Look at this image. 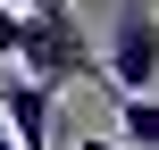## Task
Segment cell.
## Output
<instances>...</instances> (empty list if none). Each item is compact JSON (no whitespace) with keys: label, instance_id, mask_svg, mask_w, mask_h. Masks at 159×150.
<instances>
[{"label":"cell","instance_id":"1","mask_svg":"<svg viewBox=\"0 0 159 150\" xmlns=\"http://www.w3.org/2000/svg\"><path fill=\"white\" fill-rule=\"evenodd\" d=\"M17 75L42 84L50 100L67 84H101V50L84 42V17L75 0H42V8H17Z\"/></svg>","mask_w":159,"mask_h":150},{"label":"cell","instance_id":"2","mask_svg":"<svg viewBox=\"0 0 159 150\" xmlns=\"http://www.w3.org/2000/svg\"><path fill=\"white\" fill-rule=\"evenodd\" d=\"M101 84H109V92H151L159 84V17H151V0H126V8H117Z\"/></svg>","mask_w":159,"mask_h":150},{"label":"cell","instance_id":"3","mask_svg":"<svg viewBox=\"0 0 159 150\" xmlns=\"http://www.w3.org/2000/svg\"><path fill=\"white\" fill-rule=\"evenodd\" d=\"M50 117H59V100H50L42 84L0 75V134H8L17 150H50Z\"/></svg>","mask_w":159,"mask_h":150},{"label":"cell","instance_id":"4","mask_svg":"<svg viewBox=\"0 0 159 150\" xmlns=\"http://www.w3.org/2000/svg\"><path fill=\"white\" fill-rule=\"evenodd\" d=\"M159 142V100L151 92H117V150H151Z\"/></svg>","mask_w":159,"mask_h":150},{"label":"cell","instance_id":"5","mask_svg":"<svg viewBox=\"0 0 159 150\" xmlns=\"http://www.w3.org/2000/svg\"><path fill=\"white\" fill-rule=\"evenodd\" d=\"M0 58H17V8L0 0Z\"/></svg>","mask_w":159,"mask_h":150},{"label":"cell","instance_id":"6","mask_svg":"<svg viewBox=\"0 0 159 150\" xmlns=\"http://www.w3.org/2000/svg\"><path fill=\"white\" fill-rule=\"evenodd\" d=\"M75 150H117V142H109V134H84V142H75Z\"/></svg>","mask_w":159,"mask_h":150},{"label":"cell","instance_id":"7","mask_svg":"<svg viewBox=\"0 0 159 150\" xmlns=\"http://www.w3.org/2000/svg\"><path fill=\"white\" fill-rule=\"evenodd\" d=\"M17 8H42V0H17Z\"/></svg>","mask_w":159,"mask_h":150},{"label":"cell","instance_id":"8","mask_svg":"<svg viewBox=\"0 0 159 150\" xmlns=\"http://www.w3.org/2000/svg\"><path fill=\"white\" fill-rule=\"evenodd\" d=\"M0 150H17V142H8V134H0Z\"/></svg>","mask_w":159,"mask_h":150}]
</instances>
